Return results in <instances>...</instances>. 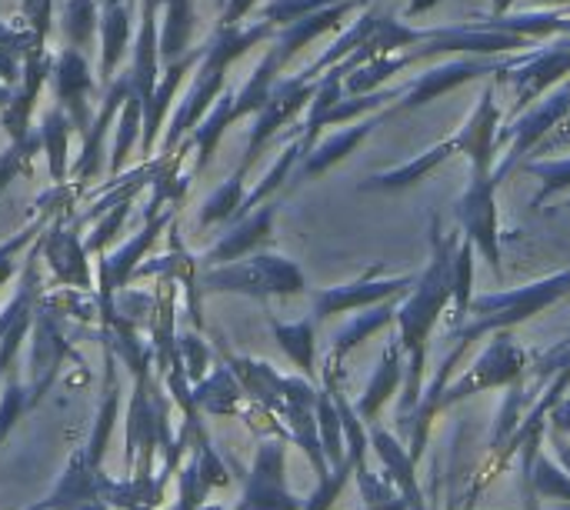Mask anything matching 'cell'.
<instances>
[{"label":"cell","mask_w":570,"mask_h":510,"mask_svg":"<svg viewBox=\"0 0 570 510\" xmlns=\"http://www.w3.org/2000/svg\"><path fill=\"white\" fill-rule=\"evenodd\" d=\"M10 97H13V87H10V84H3V80H0V110H3V107H7V104H10Z\"/></svg>","instance_id":"cell-58"},{"label":"cell","mask_w":570,"mask_h":510,"mask_svg":"<svg viewBox=\"0 0 570 510\" xmlns=\"http://www.w3.org/2000/svg\"><path fill=\"white\" fill-rule=\"evenodd\" d=\"M234 510H304V501L287 488V441L261 438L244 494Z\"/></svg>","instance_id":"cell-11"},{"label":"cell","mask_w":570,"mask_h":510,"mask_svg":"<svg viewBox=\"0 0 570 510\" xmlns=\"http://www.w3.org/2000/svg\"><path fill=\"white\" fill-rule=\"evenodd\" d=\"M277 27H271L267 20H257L250 27H220L204 40V57L194 70V80L184 94V100L177 104L164 137H160V154H174L197 127L200 120L210 114V107L217 104V97L227 90V70L234 60H240L250 47L274 40Z\"/></svg>","instance_id":"cell-2"},{"label":"cell","mask_w":570,"mask_h":510,"mask_svg":"<svg viewBox=\"0 0 570 510\" xmlns=\"http://www.w3.org/2000/svg\"><path fill=\"white\" fill-rule=\"evenodd\" d=\"M458 224L464 241L474 244V251L491 264V271L501 277V224H498V180L494 170H471V184L458 200Z\"/></svg>","instance_id":"cell-10"},{"label":"cell","mask_w":570,"mask_h":510,"mask_svg":"<svg viewBox=\"0 0 570 510\" xmlns=\"http://www.w3.org/2000/svg\"><path fill=\"white\" fill-rule=\"evenodd\" d=\"M461 244V234H444L438 220H431V261L424 274L417 277L414 291L401 297L397 304V341L407 357L404 371V394H401V434L407 438V418H414L421 398H424V364H428V341L438 327L441 314L454 301V251Z\"/></svg>","instance_id":"cell-1"},{"label":"cell","mask_w":570,"mask_h":510,"mask_svg":"<svg viewBox=\"0 0 570 510\" xmlns=\"http://www.w3.org/2000/svg\"><path fill=\"white\" fill-rule=\"evenodd\" d=\"M134 207H137V197H127V200L114 204L110 210H104V214L97 217V224L90 227V234L83 237V241H87V251L97 254V257L107 254V251H114V247L120 244L124 224H127V217H130Z\"/></svg>","instance_id":"cell-44"},{"label":"cell","mask_w":570,"mask_h":510,"mask_svg":"<svg viewBox=\"0 0 570 510\" xmlns=\"http://www.w3.org/2000/svg\"><path fill=\"white\" fill-rule=\"evenodd\" d=\"M570 117V77L564 84H558L551 94H544V100L531 104L521 117H514L508 127H501L498 144H508L504 157L494 167V180L501 184L518 164H524V157L531 150H538L564 120Z\"/></svg>","instance_id":"cell-7"},{"label":"cell","mask_w":570,"mask_h":510,"mask_svg":"<svg viewBox=\"0 0 570 510\" xmlns=\"http://www.w3.org/2000/svg\"><path fill=\"white\" fill-rule=\"evenodd\" d=\"M548 421H551V428L558 431V434H570V401L564 398L551 414H548Z\"/></svg>","instance_id":"cell-55"},{"label":"cell","mask_w":570,"mask_h":510,"mask_svg":"<svg viewBox=\"0 0 570 510\" xmlns=\"http://www.w3.org/2000/svg\"><path fill=\"white\" fill-rule=\"evenodd\" d=\"M257 7V0H227L220 10V27H240V20Z\"/></svg>","instance_id":"cell-53"},{"label":"cell","mask_w":570,"mask_h":510,"mask_svg":"<svg viewBox=\"0 0 570 510\" xmlns=\"http://www.w3.org/2000/svg\"><path fill=\"white\" fill-rule=\"evenodd\" d=\"M227 127H234V90H230V87L217 97V104L210 107V114H207V117L200 120V127L187 137V147H190V154H194V174H204V170L210 167V160H214L220 140H224Z\"/></svg>","instance_id":"cell-32"},{"label":"cell","mask_w":570,"mask_h":510,"mask_svg":"<svg viewBox=\"0 0 570 510\" xmlns=\"http://www.w3.org/2000/svg\"><path fill=\"white\" fill-rule=\"evenodd\" d=\"M441 0H407V13L417 17V13H428L431 7H438Z\"/></svg>","instance_id":"cell-57"},{"label":"cell","mask_w":570,"mask_h":510,"mask_svg":"<svg viewBox=\"0 0 570 510\" xmlns=\"http://www.w3.org/2000/svg\"><path fill=\"white\" fill-rule=\"evenodd\" d=\"M43 294H47L43 261H40V244H33L23 254L13 294L7 297V304L0 311V377L17 374V357L23 351V341H30L33 317H37V307H40Z\"/></svg>","instance_id":"cell-4"},{"label":"cell","mask_w":570,"mask_h":510,"mask_svg":"<svg viewBox=\"0 0 570 510\" xmlns=\"http://www.w3.org/2000/svg\"><path fill=\"white\" fill-rule=\"evenodd\" d=\"M87 234H80V217L70 210H60L50 217V224L40 234V261L47 267L50 284L67 291H87L97 294V271L90 267Z\"/></svg>","instance_id":"cell-5"},{"label":"cell","mask_w":570,"mask_h":510,"mask_svg":"<svg viewBox=\"0 0 570 510\" xmlns=\"http://www.w3.org/2000/svg\"><path fill=\"white\" fill-rule=\"evenodd\" d=\"M267 327H271L274 341L281 344V351L291 357V364L301 371V377H307L314 384V377H317V321L314 317H304V321L267 317Z\"/></svg>","instance_id":"cell-31"},{"label":"cell","mask_w":570,"mask_h":510,"mask_svg":"<svg viewBox=\"0 0 570 510\" xmlns=\"http://www.w3.org/2000/svg\"><path fill=\"white\" fill-rule=\"evenodd\" d=\"M281 70H284V67H281L274 47H267V53L261 57V63L254 67V73L247 77V84H244L240 90H234V124L261 114V107L267 104L274 84L281 80Z\"/></svg>","instance_id":"cell-37"},{"label":"cell","mask_w":570,"mask_h":510,"mask_svg":"<svg viewBox=\"0 0 570 510\" xmlns=\"http://www.w3.org/2000/svg\"><path fill=\"white\" fill-rule=\"evenodd\" d=\"M397 304H401V297L384 301V304L367 307L364 314L351 317V321L337 331V337H334V344H331V351H327V357H324V374L344 381V361H347V354H351L354 347H361L367 337H374L377 331L391 327V324L397 321Z\"/></svg>","instance_id":"cell-24"},{"label":"cell","mask_w":570,"mask_h":510,"mask_svg":"<svg viewBox=\"0 0 570 510\" xmlns=\"http://www.w3.org/2000/svg\"><path fill=\"white\" fill-rule=\"evenodd\" d=\"M364 3H367V0H341V3H334V7H324V10H317V13H311V17H304V20H297V23H291V27H284V30H277V37L271 40V47H274L281 67H287V63H291L307 43H314L321 33L341 27V20H344L351 10L364 7Z\"/></svg>","instance_id":"cell-27"},{"label":"cell","mask_w":570,"mask_h":510,"mask_svg":"<svg viewBox=\"0 0 570 510\" xmlns=\"http://www.w3.org/2000/svg\"><path fill=\"white\" fill-rule=\"evenodd\" d=\"M538 3H544V7H570V0H538ZM514 7V0H491V10H494V17H504L508 10Z\"/></svg>","instance_id":"cell-56"},{"label":"cell","mask_w":570,"mask_h":510,"mask_svg":"<svg viewBox=\"0 0 570 510\" xmlns=\"http://www.w3.org/2000/svg\"><path fill=\"white\" fill-rule=\"evenodd\" d=\"M224 3H227V0H217V10H224Z\"/></svg>","instance_id":"cell-61"},{"label":"cell","mask_w":570,"mask_h":510,"mask_svg":"<svg viewBox=\"0 0 570 510\" xmlns=\"http://www.w3.org/2000/svg\"><path fill=\"white\" fill-rule=\"evenodd\" d=\"M67 311L57 304L53 294H43L37 317H33V331H30V391L43 401L50 394V388L57 384L60 371L67 364H80V351L73 347L70 334H67Z\"/></svg>","instance_id":"cell-6"},{"label":"cell","mask_w":570,"mask_h":510,"mask_svg":"<svg viewBox=\"0 0 570 510\" xmlns=\"http://www.w3.org/2000/svg\"><path fill=\"white\" fill-rule=\"evenodd\" d=\"M140 137H144V104L130 90V97L124 100L120 117L114 124V147H110V157H107V170L114 177H120L127 170L134 150H140Z\"/></svg>","instance_id":"cell-36"},{"label":"cell","mask_w":570,"mask_h":510,"mask_svg":"<svg viewBox=\"0 0 570 510\" xmlns=\"http://www.w3.org/2000/svg\"><path fill=\"white\" fill-rule=\"evenodd\" d=\"M374 27H377V13H374V10L361 13V17H357V20H354V23H351V27H347V30L337 37V43H334L331 50H324V53H321V57H317L311 67H304L297 77H304L307 84L321 80V77H324L331 67L344 63V60H347V57H351V53H354V50H357V47H361V43L371 37V33H374Z\"/></svg>","instance_id":"cell-38"},{"label":"cell","mask_w":570,"mask_h":510,"mask_svg":"<svg viewBox=\"0 0 570 510\" xmlns=\"http://www.w3.org/2000/svg\"><path fill=\"white\" fill-rule=\"evenodd\" d=\"M524 374H528V357H524L521 344L511 337V331H498V334H491V344L481 351V357L468 367V374L458 377L454 384H448V391L438 401V414L448 411L451 404H461L464 398L481 394V391L511 388V384L524 381Z\"/></svg>","instance_id":"cell-8"},{"label":"cell","mask_w":570,"mask_h":510,"mask_svg":"<svg viewBox=\"0 0 570 510\" xmlns=\"http://www.w3.org/2000/svg\"><path fill=\"white\" fill-rule=\"evenodd\" d=\"M40 147H43V157H47V167H50V180L53 184H67L70 177V140H73V124L67 117L63 107H50L43 117H40Z\"/></svg>","instance_id":"cell-34"},{"label":"cell","mask_w":570,"mask_h":510,"mask_svg":"<svg viewBox=\"0 0 570 510\" xmlns=\"http://www.w3.org/2000/svg\"><path fill=\"white\" fill-rule=\"evenodd\" d=\"M200 57H204V43L194 47L190 53H184L180 60L164 63L160 80H157V90H154V97L144 107V137H140V150L137 154L154 157V150L160 147V137H164V127H167V114H170V107L177 100V90L190 77V70H197Z\"/></svg>","instance_id":"cell-20"},{"label":"cell","mask_w":570,"mask_h":510,"mask_svg":"<svg viewBox=\"0 0 570 510\" xmlns=\"http://www.w3.org/2000/svg\"><path fill=\"white\" fill-rule=\"evenodd\" d=\"M531 40L514 37V33H501V30H478L474 23L464 27H434V37L428 43H421L417 50H407V67L421 63V60H434V57H448V53H464V57H498L508 50H524Z\"/></svg>","instance_id":"cell-17"},{"label":"cell","mask_w":570,"mask_h":510,"mask_svg":"<svg viewBox=\"0 0 570 510\" xmlns=\"http://www.w3.org/2000/svg\"><path fill=\"white\" fill-rule=\"evenodd\" d=\"M357 468H354V461L347 458L341 468H334L331 471V478L327 481H317V488H314V494L304 501V510H331L337 504V498H341V491L347 488V481H351V474H354Z\"/></svg>","instance_id":"cell-49"},{"label":"cell","mask_w":570,"mask_h":510,"mask_svg":"<svg viewBox=\"0 0 570 510\" xmlns=\"http://www.w3.org/2000/svg\"><path fill=\"white\" fill-rule=\"evenodd\" d=\"M40 404V398L30 391V384H23L17 374H10L3 381V391H0V448L7 444V438L20 428V421Z\"/></svg>","instance_id":"cell-42"},{"label":"cell","mask_w":570,"mask_h":510,"mask_svg":"<svg viewBox=\"0 0 570 510\" xmlns=\"http://www.w3.org/2000/svg\"><path fill=\"white\" fill-rule=\"evenodd\" d=\"M127 97H130V80H127V73H120V77L107 87L104 104H100V110L94 114L90 130L80 137V150H77V157L70 160V174H73V180H77L80 187H83V184H94V180L107 170V134L114 130V124H117L120 107H124Z\"/></svg>","instance_id":"cell-18"},{"label":"cell","mask_w":570,"mask_h":510,"mask_svg":"<svg viewBox=\"0 0 570 510\" xmlns=\"http://www.w3.org/2000/svg\"><path fill=\"white\" fill-rule=\"evenodd\" d=\"M50 73H53V53H50L47 47L37 43V47L27 53V60H23L20 84L13 87L10 104L0 110V127H3V134H7V144H10V140H23V137L33 130L30 120H33L37 100H40L43 84L50 80Z\"/></svg>","instance_id":"cell-19"},{"label":"cell","mask_w":570,"mask_h":510,"mask_svg":"<svg viewBox=\"0 0 570 510\" xmlns=\"http://www.w3.org/2000/svg\"><path fill=\"white\" fill-rule=\"evenodd\" d=\"M137 23V7L134 0L127 3H110L100 10V60H97V77L104 87H110L120 73V63L130 50V33Z\"/></svg>","instance_id":"cell-23"},{"label":"cell","mask_w":570,"mask_h":510,"mask_svg":"<svg viewBox=\"0 0 570 510\" xmlns=\"http://www.w3.org/2000/svg\"><path fill=\"white\" fill-rule=\"evenodd\" d=\"M317 431H321V444H324V454H327V464L331 471L341 468L347 461V441H344V428H341V414H337V404L334 398L321 388V398H317Z\"/></svg>","instance_id":"cell-43"},{"label":"cell","mask_w":570,"mask_h":510,"mask_svg":"<svg viewBox=\"0 0 570 510\" xmlns=\"http://www.w3.org/2000/svg\"><path fill=\"white\" fill-rule=\"evenodd\" d=\"M20 13H23V27L47 47L50 30H53L57 0H20Z\"/></svg>","instance_id":"cell-51"},{"label":"cell","mask_w":570,"mask_h":510,"mask_svg":"<svg viewBox=\"0 0 570 510\" xmlns=\"http://www.w3.org/2000/svg\"><path fill=\"white\" fill-rule=\"evenodd\" d=\"M194 404L200 414L210 418H244L247 411V391L234 377L227 364H214V371L194 384Z\"/></svg>","instance_id":"cell-29"},{"label":"cell","mask_w":570,"mask_h":510,"mask_svg":"<svg viewBox=\"0 0 570 510\" xmlns=\"http://www.w3.org/2000/svg\"><path fill=\"white\" fill-rule=\"evenodd\" d=\"M274 220H277V200L261 204V207L250 210L247 217L234 220V227H230L214 247L204 251L200 264H204V267H224V264H234V261H244V257L257 254V251L271 241Z\"/></svg>","instance_id":"cell-22"},{"label":"cell","mask_w":570,"mask_h":510,"mask_svg":"<svg viewBox=\"0 0 570 510\" xmlns=\"http://www.w3.org/2000/svg\"><path fill=\"white\" fill-rule=\"evenodd\" d=\"M561 367H570V354H554V351H548V354L531 367V377H534V388L528 391V394H531V401L541 394V388H544V384H548Z\"/></svg>","instance_id":"cell-52"},{"label":"cell","mask_w":570,"mask_h":510,"mask_svg":"<svg viewBox=\"0 0 570 510\" xmlns=\"http://www.w3.org/2000/svg\"><path fill=\"white\" fill-rule=\"evenodd\" d=\"M37 154H43L37 127H33L23 140H10V144H7V150L0 154V197L7 194V187H10L17 177H23V174L33 170V157H37Z\"/></svg>","instance_id":"cell-45"},{"label":"cell","mask_w":570,"mask_h":510,"mask_svg":"<svg viewBox=\"0 0 570 510\" xmlns=\"http://www.w3.org/2000/svg\"><path fill=\"white\" fill-rule=\"evenodd\" d=\"M524 63V53H518V57H511V60H498V57H458V60H448V63H438V67H431L428 73H421L411 87H407V94L397 100V104H391L394 107V114H401V110H417V107H424V104H431V100H438V97H444V94H451L454 87H461V84H468V80H478V77H488V73H508V70H514V67H521Z\"/></svg>","instance_id":"cell-13"},{"label":"cell","mask_w":570,"mask_h":510,"mask_svg":"<svg viewBox=\"0 0 570 510\" xmlns=\"http://www.w3.org/2000/svg\"><path fill=\"white\" fill-rule=\"evenodd\" d=\"M197 510H224L220 504H204V508H197Z\"/></svg>","instance_id":"cell-60"},{"label":"cell","mask_w":570,"mask_h":510,"mask_svg":"<svg viewBox=\"0 0 570 510\" xmlns=\"http://www.w3.org/2000/svg\"><path fill=\"white\" fill-rule=\"evenodd\" d=\"M528 174L541 177V190L534 194V207H544L551 197L570 190V157H558V160H524L521 164Z\"/></svg>","instance_id":"cell-47"},{"label":"cell","mask_w":570,"mask_h":510,"mask_svg":"<svg viewBox=\"0 0 570 510\" xmlns=\"http://www.w3.org/2000/svg\"><path fill=\"white\" fill-rule=\"evenodd\" d=\"M247 177H240L237 170L200 204V214H197V224L200 227H214V224H227V220H237L240 207H244V197H247V187H244Z\"/></svg>","instance_id":"cell-40"},{"label":"cell","mask_w":570,"mask_h":510,"mask_svg":"<svg viewBox=\"0 0 570 510\" xmlns=\"http://www.w3.org/2000/svg\"><path fill=\"white\" fill-rule=\"evenodd\" d=\"M334 3H341V0H271L261 10V20H267L271 27L284 30V27L304 20V17H311V13H317L324 7H334Z\"/></svg>","instance_id":"cell-48"},{"label":"cell","mask_w":570,"mask_h":510,"mask_svg":"<svg viewBox=\"0 0 570 510\" xmlns=\"http://www.w3.org/2000/svg\"><path fill=\"white\" fill-rule=\"evenodd\" d=\"M57 27H60L63 47L90 53L100 37V3L97 0H60Z\"/></svg>","instance_id":"cell-35"},{"label":"cell","mask_w":570,"mask_h":510,"mask_svg":"<svg viewBox=\"0 0 570 510\" xmlns=\"http://www.w3.org/2000/svg\"><path fill=\"white\" fill-rule=\"evenodd\" d=\"M314 94H317V80L307 84L304 77H287V80H277V84H274L267 104H264L261 114L254 117V127H250V137H247V150H244V160H240V167H237L240 177H247L250 167H254V164L261 160V154L267 150V144H271V140H274V137H277L304 107H311Z\"/></svg>","instance_id":"cell-12"},{"label":"cell","mask_w":570,"mask_h":510,"mask_svg":"<svg viewBox=\"0 0 570 510\" xmlns=\"http://www.w3.org/2000/svg\"><path fill=\"white\" fill-rule=\"evenodd\" d=\"M174 220H177V210H164L144 220V227L130 234L127 241H120L114 251L97 257V304H110L120 291L134 284L137 271L150 261V251L160 244L164 231H170Z\"/></svg>","instance_id":"cell-9"},{"label":"cell","mask_w":570,"mask_h":510,"mask_svg":"<svg viewBox=\"0 0 570 510\" xmlns=\"http://www.w3.org/2000/svg\"><path fill=\"white\" fill-rule=\"evenodd\" d=\"M381 264L371 267L361 281H351V284H337V287H324V291H314L311 294V304H314V321H327L331 314H347V311H361V307H377L384 301H394V297H404L414 291L417 277L411 274H397V277H381Z\"/></svg>","instance_id":"cell-14"},{"label":"cell","mask_w":570,"mask_h":510,"mask_svg":"<svg viewBox=\"0 0 570 510\" xmlns=\"http://www.w3.org/2000/svg\"><path fill=\"white\" fill-rule=\"evenodd\" d=\"M157 7L164 10V17H160V63H174L194 50V30H197L194 0H157Z\"/></svg>","instance_id":"cell-33"},{"label":"cell","mask_w":570,"mask_h":510,"mask_svg":"<svg viewBox=\"0 0 570 510\" xmlns=\"http://www.w3.org/2000/svg\"><path fill=\"white\" fill-rule=\"evenodd\" d=\"M47 224H50V217H47V214H40V210H33V217H30L17 234H10V237L0 244V291L17 277L23 254L37 244V237L43 234V227H47Z\"/></svg>","instance_id":"cell-41"},{"label":"cell","mask_w":570,"mask_h":510,"mask_svg":"<svg viewBox=\"0 0 570 510\" xmlns=\"http://www.w3.org/2000/svg\"><path fill=\"white\" fill-rule=\"evenodd\" d=\"M57 3H60V0H57Z\"/></svg>","instance_id":"cell-62"},{"label":"cell","mask_w":570,"mask_h":510,"mask_svg":"<svg viewBox=\"0 0 570 510\" xmlns=\"http://www.w3.org/2000/svg\"><path fill=\"white\" fill-rule=\"evenodd\" d=\"M474 244L461 237L458 251H454V321L464 327V317L471 311V287H474Z\"/></svg>","instance_id":"cell-46"},{"label":"cell","mask_w":570,"mask_h":510,"mask_svg":"<svg viewBox=\"0 0 570 510\" xmlns=\"http://www.w3.org/2000/svg\"><path fill=\"white\" fill-rule=\"evenodd\" d=\"M53 100L57 107L67 110L73 130H77V140L90 130L94 124V107H90V97H94V70H90V60L87 53L80 50H70V47H60L53 53Z\"/></svg>","instance_id":"cell-16"},{"label":"cell","mask_w":570,"mask_h":510,"mask_svg":"<svg viewBox=\"0 0 570 510\" xmlns=\"http://www.w3.org/2000/svg\"><path fill=\"white\" fill-rule=\"evenodd\" d=\"M40 40L20 23H7V20H0V80L3 84H10V87H17L20 84V70H23V60H27V53L37 47ZM43 47V43H40Z\"/></svg>","instance_id":"cell-39"},{"label":"cell","mask_w":570,"mask_h":510,"mask_svg":"<svg viewBox=\"0 0 570 510\" xmlns=\"http://www.w3.org/2000/svg\"><path fill=\"white\" fill-rule=\"evenodd\" d=\"M391 114H394V107H387V110H381V114H374V117H367V120H357L354 127H344L341 134H331V137L317 140V147L297 164V170H294L291 180H314V177H321L324 170H331L334 164H341L347 154H354V147H357L374 127H381Z\"/></svg>","instance_id":"cell-25"},{"label":"cell","mask_w":570,"mask_h":510,"mask_svg":"<svg viewBox=\"0 0 570 510\" xmlns=\"http://www.w3.org/2000/svg\"><path fill=\"white\" fill-rule=\"evenodd\" d=\"M177 344H180V357H184V371H187V377H190V384H197V381H204L210 371V347H207V341H200L194 331H184L180 337H177Z\"/></svg>","instance_id":"cell-50"},{"label":"cell","mask_w":570,"mask_h":510,"mask_svg":"<svg viewBox=\"0 0 570 510\" xmlns=\"http://www.w3.org/2000/svg\"><path fill=\"white\" fill-rule=\"evenodd\" d=\"M197 287L200 294H237V297L271 301V297L307 294V277L291 257L257 251L224 267H204L197 277Z\"/></svg>","instance_id":"cell-3"},{"label":"cell","mask_w":570,"mask_h":510,"mask_svg":"<svg viewBox=\"0 0 570 510\" xmlns=\"http://www.w3.org/2000/svg\"><path fill=\"white\" fill-rule=\"evenodd\" d=\"M404 371H407L404 347H401V341H397V334H394V337L384 344V354H381V361H377V367H374V374H371V381H367L361 401L354 404V411L361 414V421H367V424L377 421V414L384 411V404L394 401L397 388L404 384Z\"/></svg>","instance_id":"cell-26"},{"label":"cell","mask_w":570,"mask_h":510,"mask_svg":"<svg viewBox=\"0 0 570 510\" xmlns=\"http://www.w3.org/2000/svg\"><path fill=\"white\" fill-rule=\"evenodd\" d=\"M454 154H461V140H458V134H454V137H448V140H441V144H434V147H428V150H424V154H417L414 160L397 164L394 170H384V174L367 177L357 190H404V187L417 184L421 177H428L434 167L448 164Z\"/></svg>","instance_id":"cell-30"},{"label":"cell","mask_w":570,"mask_h":510,"mask_svg":"<svg viewBox=\"0 0 570 510\" xmlns=\"http://www.w3.org/2000/svg\"><path fill=\"white\" fill-rule=\"evenodd\" d=\"M551 351H554V354H570V334L561 341V344H558V347H551Z\"/></svg>","instance_id":"cell-59"},{"label":"cell","mask_w":570,"mask_h":510,"mask_svg":"<svg viewBox=\"0 0 570 510\" xmlns=\"http://www.w3.org/2000/svg\"><path fill=\"white\" fill-rule=\"evenodd\" d=\"M564 147H570V117L551 134V137H548V140H544V144H541V147H538V154L544 157V154H554V150H564Z\"/></svg>","instance_id":"cell-54"},{"label":"cell","mask_w":570,"mask_h":510,"mask_svg":"<svg viewBox=\"0 0 570 510\" xmlns=\"http://www.w3.org/2000/svg\"><path fill=\"white\" fill-rule=\"evenodd\" d=\"M367 441H371L374 454L381 458L387 481L401 491V498L407 501V508L428 510L424 508V494H421V488H417V474H414L417 464H414L411 451H404V444H401L394 434H387L384 428H371Z\"/></svg>","instance_id":"cell-28"},{"label":"cell","mask_w":570,"mask_h":510,"mask_svg":"<svg viewBox=\"0 0 570 510\" xmlns=\"http://www.w3.org/2000/svg\"><path fill=\"white\" fill-rule=\"evenodd\" d=\"M498 134H501V107H498L494 80H488L478 107L471 110L468 124L458 130L461 154L471 160V170H494L498 167Z\"/></svg>","instance_id":"cell-21"},{"label":"cell","mask_w":570,"mask_h":510,"mask_svg":"<svg viewBox=\"0 0 570 510\" xmlns=\"http://www.w3.org/2000/svg\"><path fill=\"white\" fill-rule=\"evenodd\" d=\"M570 73V47L564 40H554L548 47H538L524 53V63L501 73L498 80H511L514 90V117L518 110L524 114L531 104H538L544 94H551L558 84H564Z\"/></svg>","instance_id":"cell-15"}]
</instances>
